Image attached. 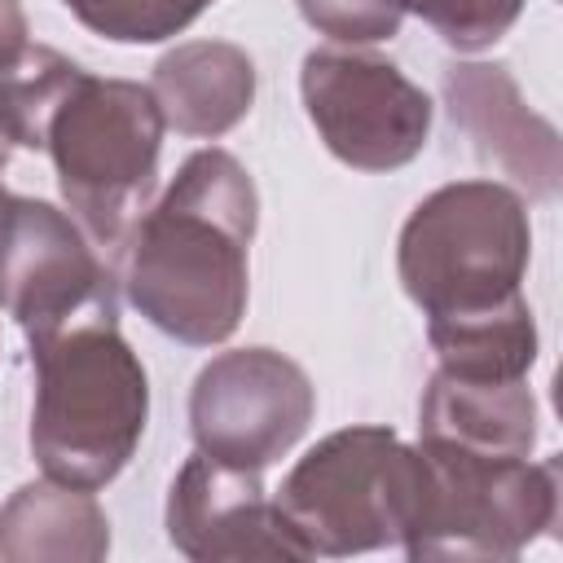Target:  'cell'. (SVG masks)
<instances>
[{"instance_id": "cell-1", "label": "cell", "mask_w": 563, "mask_h": 563, "mask_svg": "<svg viewBox=\"0 0 563 563\" xmlns=\"http://www.w3.org/2000/svg\"><path fill=\"white\" fill-rule=\"evenodd\" d=\"M260 194L229 150H194L123 246L132 308L176 343L216 347L246 317Z\"/></svg>"}, {"instance_id": "cell-2", "label": "cell", "mask_w": 563, "mask_h": 563, "mask_svg": "<svg viewBox=\"0 0 563 563\" xmlns=\"http://www.w3.org/2000/svg\"><path fill=\"white\" fill-rule=\"evenodd\" d=\"M26 343L35 369L31 457L57 484L106 488L132 462L150 418V378L119 334V303L84 308Z\"/></svg>"}, {"instance_id": "cell-3", "label": "cell", "mask_w": 563, "mask_h": 563, "mask_svg": "<svg viewBox=\"0 0 563 563\" xmlns=\"http://www.w3.org/2000/svg\"><path fill=\"white\" fill-rule=\"evenodd\" d=\"M163 114L145 84L101 79L84 66L44 119L40 150H48L57 189L75 224L114 264L150 207L163 154Z\"/></svg>"}, {"instance_id": "cell-4", "label": "cell", "mask_w": 563, "mask_h": 563, "mask_svg": "<svg viewBox=\"0 0 563 563\" xmlns=\"http://www.w3.org/2000/svg\"><path fill=\"white\" fill-rule=\"evenodd\" d=\"M532 224L501 180H453L427 194L396 242V273L427 325L523 303Z\"/></svg>"}, {"instance_id": "cell-5", "label": "cell", "mask_w": 563, "mask_h": 563, "mask_svg": "<svg viewBox=\"0 0 563 563\" xmlns=\"http://www.w3.org/2000/svg\"><path fill=\"white\" fill-rule=\"evenodd\" d=\"M422 457L391 427H343L282 479L273 506L303 559L400 545L418 506Z\"/></svg>"}, {"instance_id": "cell-6", "label": "cell", "mask_w": 563, "mask_h": 563, "mask_svg": "<svg viewBox=\"0 0 563 563\" xmlns=\"http://www.w3.org/2000/svg\"><path fill=\"white\" fill-rule=\"evenodd\" d=\"M418 506L400 541L409 559H519L559 515L554 457H479L440 444H418Z\"/></svg>"}, {"instance_id": "cell-7", "label": "cell", "mask_w": 563, "mask_h": 563, "mask_svg": "<svg viewBox=\"0 0 563 563\" xmlns=\"http://www.w3.org/2000/svg\"><path fill=\"white\" fill-rule=\"evenodd\" d=\"M299 97L321 145L356 172H396L431 136V97L378 53L312 48Z\"/></svg>"}, {"instance_id": "cell-8", "label": "cell", "mask_w": 563, "mask_h": 563, "mask_svg": "<svg viewBox=\"0 0 563 563\" xmlns=\"http://www.w3.org/2000/svg\"><path fill=\"white\" fill-rule=\"evenodd\" d=\"M317 409L308 374L273 347H238L211 356L189 391V431L198 453L264 471L299 444Z\"/></svg>"}, {"instance_id": "cell-9", "label": "cell", "mask_w": 563, "mask_h": 563, "mask_svg": "<svg viewBox=\"0 0 563 563\" xmlns=\"http://www.w3.org/2000/svg\"><path fill=\"white\" fill-rule=\"evenodd\" d=\"M97 303H119V295L114 268L92 238L70 211L9 194L0 207V308L22 334H35Z\"/></svg>"}, {"instance_id": "cell-10", "label": "cell", "mask_w": 563, "mask_h": 563, "mask_svg": "<svg viewBox=\"0 0 563 563\" xmlns=\"http://www.w3.org/2000/svg\"><path fill=\"white\" fill-rule=\"evenodd\" d=\"M167 541L194 563L303 559L277 506L264 497L260 471L224 466L207 453H194L172 479Z\"/></svg>"}, {"instance_id": "cell-11", "label": "cell", "mask_w": 563, "mask_h": 563, "mask_svg": "<svg viewBox=\"0 0 563 563\" xmlns=\"http://www.w3.org/2000/svg\"><path fill=\"white\" fill-rule=\"evenodd\" d=\"M444 101L453 123L475 141L479 158L528 185L537 198L559 189V132L532 114L506 66L462 62L444 70Z\"/></svg>"}, {"instance_id": "cell-12", "label": "cell", "mask_w": 563, "mask_h": 563, "mask_svg": "<svg viewBox=\"0 0 563 563\" xmlns=\"http://www.w3.org/2000/svg\"><path fill=\"white\" fill-rule=\"evenodd\" d=\"M418 435V444L479 457H528L537 444V400L523 378L488 383L435 369L422 391Z\"/></svg>"}, {"instance_id": "cell-13", "label": "cell", "mask_w": 563, "mask_h": 563, "mask_svg": "<svg viewBox=\"0 0 563 563\" xmlns=\"http://www.w3.org/2000/svg\"><path fill=\"white\" fill-rule=\"evenodd\" d=\"M150 92L167 128L185 136L233 132L255 101V62L224 40H189L154 62Z\"/></svg>"}, {"instance_id": "cell-14", "label": "cell", "mask_w": 563, "mask_h": 563, "mask_svg": "<svg viewBox=\"0 0 563 563\" xmlns=\"http://www.w3.org/2000/svg\"><path fill=\"white\" fill-rule=\"evenodd\" d=\"M110 554V519L88 488L31 479L0 506L4 563H97Z\"/></svg>"}, {"instance_id": "cell-15", "label": "cell", "mask_w": 563, "mask_h": 563, "mask_svg": "<svg viewBox=\"0 0 563 563\" xmlns=\"http://www.w3.org/2000/svg\"><path fill=\"white\" fill-rule=\"evenodd\" d=\"M427 343L444 374L457 378H528L537 365V321L528 299L488 317H466L449 325H427Z\"/></svg>"}, {"instance_id": "cell-16", "label": "cell", "mask_w": 563, "mask_h": 563, "mask_svg": "<svg viewBox=\"0 0 563 563\" xmlns=\"http://www.w3.org/2000/svg\"><path fill=\"white\" fill-rule=\"evenodd\" d=\"M92 35L110 44H158L194 26L216 0H62Z\"/></svg>"}, {"instance_id": "cell-17", "label": "cell", "mask_w": 563, "mask_h": 563, "mask_svg": "<svg viewBox=\"0 0 563 563\" xmlns=\"http://www.w3.org/2000/svg\"><path fill=\"white\" fill-rule=\"evenodd\" d=\"M400 4L405 13H418L457 53L493 48L523 13V0H400Z\"/></svg>"}, {"instance_id": "cell-18", "label": "cell", "mask_w": 563, "mask_h": 563, "mask_svg": "<svg viewBox=\"0 0 563 563\" xmlns=\"http://www.w3.org/2000/svg\"><path fill=\"white\" fill-rule=\"evenodd\" d=\"M295 4L317 35H330L339 44H378L391 40L405 22L400 0H295Z\"/></svg>"}, {"instance_id": "cell-19", "label": "cell", "mask_w": 563, "mask_h": 563, "mask_svg": "<svg viewBox=\"0 0 563 563\" xmlns=\"http://www.w3.org/2000/svg\"><path fill=\"white\" fill-rule=\"evenodd\" d=\"M26 13L22 0H0V70L13 66L26 53Z\"/></svg>"}, {"instance_id": "cell-20", "label": "cell", "mask_w": 563, "mask_h": 563, "mask_svg": "<svg viewBox=\"0 0 563 563\" xmlns=\"http://www.w3.org/2000/svg\"><path fill=\"white\" fill-rule=\"evenodd\" d=\"M9 150H13V145H9V141H4V132H0V176H4V163H9ZM4 198H9V194H4V180H0V207H4Z\"/></svg>"}]
</instances>
